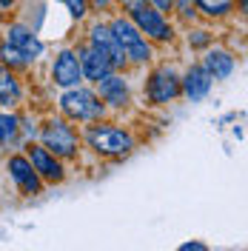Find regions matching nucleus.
Returning <instances> with one entry per match:
<instances>
[{
    "label": "nucleus",
    "mask_w": 248,
    "mask_h": 251,
    "mask_svg": "<svg viewBox=\"0 0 248 251\" xmlns=\"http://www.w3.org/2000/svg\"><path fill=\"white\" fill-rule=\"evenodd\" d=\"M43 54H46V40L23 17H12L0 23V63L3 66L23 75L43 60Z\"/></svg>",
    "instance_id": "nucleus-1"
},
{
    "label": "nucleus",
    "mask_w": 248,
    "mask_h": 251,
    "mask_svg": "<svg viewBox=\"0 0 248 251\" xmlns=\"http://www.w3.org/2000/svg\"><path fill=\"white\" fill-rule=\"evenodd\" d=\"M80 140H83V149H89L97 160H109V163L125 160L137 149L134 131L128 126H120L114 120H109V117L86 123L80 128Z\"/></svg>",
    "instance_id": "nucleus-2"
},
{
    "label": "nucleus",
    "mask_w": 248,
    "mask_h": 251,
    "mask_svg": "<svg viewBox=\"0 0 248 251\" xmlns=\"http://www.w3.org/2000/svg\"><path fill=\"white\" fill-rule=\"evenodd\" d=\"M37 140L43 143L54 157H60L63 163H77L80 154H83L80 128L72 120H66L63 114H46V117H40Z\"/></svg>",
    "instance_id": "nucleus-3"
},
{
    "label": "nucleus",
    "mask_w": 248,
    "mask_h": 251,
    "mask_svg": "<svg viewBox=\"0 0 248 251\" xmlns=\"http://www.w3.org/2000/svg\"><path fill=\"white\" fill-rule=\"evenodd\" d=\"M54 103H57V114H63L66 120H72L74 126H86V123L109 117V109L97 97L92 83H80V86H72V89H60Z\"/></svg>",
    "instance_id": "nucleus-4"
},
{
    "label": "nucleus",
    "mask_w": 248,
    "mask_h": 251,
    "mask_svg": "<svg viewBox=\"0 0 248 251\" xmlns=\"http://www.w3.org/2000/svg\"><path fill=\"white\" fill-rule=\"evenodd\" d=\"M109 29L114 34V40H117V46L123 49V57L128 60L131 69H146V66H151L157 57V46L143 34V31L123 15V12H117V15H109Z\"/></svg>",
    "instance_id": "nucleus-5"
},
{
    "label": "nucleus",
    "mask_w": 248,
    "mask_h": 251,
    "mask_svg": "<svg viewBox=\"0 0 248 251\" xmlns=\"http://www.w3.org/2000/svg\"><path fill=\"white\" fill-rule=\"evenodd\" d=\"M123 15L128 17V20H131L154 46H171V43L177 40V23L171 20V15L154 9L149 0L137 3L134 9H128V12H123Z\"/></svg>",
    "instance_id": "nucleus-6"
},
{
    "label": "nucleus",
    "mask_w": 248,
    "mask_h": 251,
    "mask_svg": "<svg viewBox=\"0 0 248 251\" xmlns=\"http://www.w3.org/2000/svg\"><path fill=\"white\" fill-rule=\"evenodd\" d=\"M143 97H146V106L151 109H163L174 100H180V72L171 63L151 66L143 80Z\"/></svg>",
    "instance_id": "nucleus-7"
},
{
    "label": "nucleus",
    "mask_w": 248,
    "mask_h": 251,
    "mask_svg": "<svg viewBox=\"0 0 248 251\" xmlns=\"http://www.w3.org/2000/svg\"><path fill=\"white\" fill-rule=\"evenodd\" d=\"M83 40L92 43L97 51H103V54L109 57V63H111L114 72H131V66H128V60L123 57V49L117 46V40H114V34H111L106 17H92V20H86Z\"/></svg>",
    "instance_id": "nucleus-8"
},
{
    "label": "nucleus",
    "mask_w": 248,
    "mask_h": 251,
    "mask_svg": "<svg viewBox=\"0 0 248 251\" xmlns=\"http://www.w3.org/2000/svg\"><path fill=\"white\" fill-rule=\"evenodd\" d=\"M23 151H26V157H29L31 169L37 172V177H40L46 186H63V183H66V177H69L66 163H63L60 157L51 154L40 140L23 143Z\"/></svg>",
    "instance_id": "nucleus-9"
},
{
    "label": "nucleus",
    "mask_w": 248,
    "mask_h": 251,
    "mask_svg": "<svg viewBox=\"0 0 248 251\" xmlns=\"http://www.w3.org/2000/svg\"><path fill=\"white\" fill-rule=\"evenodd\" d=\"M6 172H9V180L15 183L17 194H23V197H40L43 194L46 183L31 169V163H29V157H26L23 149L6 151Z\"/></svg>",
    "instance_id": "nucleus-10"
},
{
    "label": "nucleus",
    "mask_w": 248,
    "mask_h": 251,
    "mask_svg": "<svg viewBox=\"0 0 248 251\" xmlns=\"http://www.w3.org/2000/svg\"><path fill=\"white\" fill-rule=\"evenodd\" d=\"M97 97L106 103L109 111H125L131 106V83H128V72H114L111 69L109 75L92 83Z\"/></svg>",
    "instance_id": "nucleus-11"
},
{
    "label": "nucleus",
    "mask_w": 248,
    "mask_h": 251,
    "mask_svg": "<svg viewBox=\"0 0 248 251\" xmlns=\"http://www.w3.org/2000/svg\"><path fill=\"white\" fill-rule=\"evenodd\" d=\"M49 80H51L54 89H72V86L86 83L74 46H60L54 51V57L49 60Z\"/></svg>",
    "instance_id": "nucleus-12"
},
{
    "label": "nucleus",
    "mask_w": 248,
    "mask_h": 251,
    "mask_svg": "<svg viewBox=\"0 0 248 251\" xmlns=\"http://www.w3.org/2000/svg\"><path fill=\"white\" fill-rule=\"evenodd\" d=\"M214 89V77L205 72L200 60H194L186 72H180V97H186L188 103H202Z\"/></svg>",
    "instance_id": "nucleus-13"
},
{
    "label": "nucleus",
    "mask_w": 248,
    "mask_h": 251,
    "mask_svg": "<svg viewBox=\"0 0 248 251\" xmlns=\"http://www.w3.org/2000/svg\"><path fill=\"white\" fill-rule=\"evenodd\" d=\"M74 51H77L80 72H83V80H86V83H97L103 75H109V72H111L109 57H106L103 51H97L92 43H86L83 37L74 43Z\"/></svg>",
    "instance_id": "nucleus-14"
},
{
    "label": "nucleus",
    "mask_w": 248,
    "mask_h": 251,
    "mask_svg": "<svg viewBox=\"0 0 248 251\" xmlns=\"http://www.w3.org/2000/svg\"><path fill=\"white\" fill-rule=\"evenodd\" d=\"M202 66L205 72L214 77V83H223V80H231L234 72H237V54L231 49H223V46H208L202 51Z\"/></svg>",
    "instance_id": "nucleus-15"
},
{
    "label": "nucleus",
    "mask_w": 248,
    "mask_h": 251,
    "mask_svg": "<svg viewBox=\"0 0 248 251\" xmlns=\"http://www.w3.org/2000/svg\"><path fill=\"white\" fill-rule=\"evenodd\" d=\"M26 100V86L17 72L0 63V109H20Z\"/></svg>",
    "instance_id": "nucleus-16"
},
{
    "label": "nucleus",
    "mask_w": 248,
    "mask_h": 251,
    "mask_svg": "<svg viewBox=\"0 0 248 251\" xmlns=\"http://www.w3.org/2000/svg\"><path fill=\"white\" fill-rule=\"evenodd\" d=\"M186 46L191 51H205L208 46H214V31L205 26H186Z\"/></svg>",
    "instance_id": "nucleus-17"
},
{
    "label": "nucleus",
    "mask_w": 248,
    "mask_h": 251,
    "mask_svg": "<svg viewBox=\"0 0 248 251\" xmlns=\"http://www.w3.org/2000/svg\"><path fill=\"white\" fill-rule=\"evenodd\" d=\"M171 20L177 26H191L200 20V12H197V3L194 0H174L171 6Z\"/></svg>",
    "instance_id": "nucleus-18"
},
{
    "label": "nucleus",
    "mask_w": 248,
    "mask_h": 251,
    "mask_svg": "<svg viewBox=\"0 0 248 251\" xmlns=\"http://www.w3.org/2000/svg\"><path fill=\"white\" fill-rule=\"evenodd\" d=\"M37 131H40V114L20 111V140L23 143L37 140ZM20 149H23V146H20Z\"/></svg>",
    "instance_id": "nucleus-19"
},
{
    "label": "nucleus",
    "mask_w": 248,
    "mask_h": 251,
    "mask_svg": "<svg viewBox=\"0 0 248 251\" xmlns=\"http://www.w3.org/2000/svg\"><path fill=\"white\" fill-rule=\"evenodd\" d=\"M63 6H66V12L69 17L74 20V23H86L92 12H89V0H63Z\"/></svg>",
    "instance_id": "nucleus-20"
},
{
    "label": "nucleus",
    "mask_w": 248,
    "mask_h": 251,
    "mask_svg": "<svg viewBox=\"0 0 248 251\" xmlns=\"http://www.w3.org/2000/svg\"><path fill=\"white\" fill-rule=\"evenodd\" d=\"M117 9V0H89V12L94 17H109Z\"/></svg>",
    "instance_id": "nucleus-21"
},
{
    "label": "nucleus",
    "mask_w": 248,
    "mask_h": 251,
    "mask_svg": "<svg viewBox=\"0 0 248 251\" xmlns=\"http://www.w3.org/2000/svg\"><path fill=\"white\" fill-rule=\"evenodd\" d=\"M180 251H208V246H205V243H200V240H191V243H183V246H180Z\"/></svg>",
    "instance_id": "nucleus-22"
},
{
    "label": "nucleus",
    "mask_w": 248,
    "mask_h": 251,
    "mask_svg": "<svg viewBox=\"0 0 248 251\" xmlns=\"http://www.w3.org/2000/svg\"><path fill=\"white\" fill-rule=\"evenodd\" d=\"M149 3L160 12H166V15H171V6H174V0H149Z\"/></svg>",
    "instance_id": "nucleus-23"
},
{
    "label": "nucleus",
    "mask_w": 248,
    "mask_h": 251,
    "mask_svg": "<svg viewBox=\"0 0 248 251\" xmlns=\"http://www.w3.org/2000/svg\"><path fill=\"white\" fill-rule=\"evenodd\" d=\"M20 3H23V0H0V12H3V15H9V12H15Z\"/></svg>",
    "instance_id": "nucleus-24"
},
{
    "label": "nucleus",
    "mask_w": 248,
    "mask_h": 251,
    "mask_svg": "<svg viewBox=\"0 0 248 251\" xmlns=\"http://www.w3.org/2000/svg\"><path fill=\"white\" fill-rule=\"evenodd\" d=\"M231 3H234V9H237L240 15L246 17V12H248V0H231Z\"/></svg>",
    "instance_id": "nucleus-25"
},
{
    "label": "nucleus",
    "mask_w": 248,
    "mask_h": 251,
    "mask_svg": "<svg viewBox=\"0 0 248 251\" xmlns=\"http://www.w3.org/2000/svg\"><path fill=\"white\" fill-rule=\"evenodd\" d=\"M3 20H6V15H3V12H0V23H3Z\"/></svg>",
    "instance_id": "nucleus-26"
},
{
    "label": "nucleus",
    "mask_w": 248,
    "mask_h": 251,
    "mask_svg": "<svg viewBox=\"0 0 248 251\" xmlns=\"http://www.w3.org/2000/svg\"><path fill=\"white\" fill-rule=\"evenodd\" d=\"M40 3H49V0H40Z\"/></svg>",
    "instance_id": "nucleus-27"
}]
</instances>
